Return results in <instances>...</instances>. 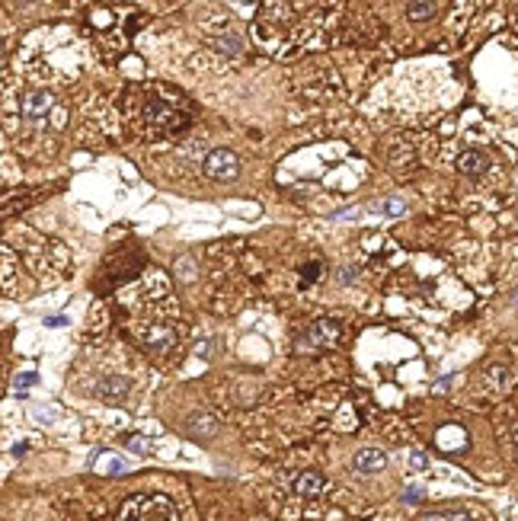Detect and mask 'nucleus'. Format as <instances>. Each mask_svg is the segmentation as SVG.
Returning <instances> with one entry per match:
<instances>
[{
    "instance_id": "obj_25",
    "label": "nucleus",
    "mask_w": 518,
    "mask_h": 521,
    "mask_svg": "<svg viewBox=\"0 0 518 521\" xmlns=\"http://www.w3.org/2000/svg\"><path fill=\"white\" fill-rule=\"evenodd\" d=\"M512 442H515V448H518V422L512 425Z\"/></svg>"
},
{
    "instance_id": "obj_26",
    "label": "nucleus",
    "mask_w": 518,
    "mask_h": 521,
    "mask_svg": "<svg viewBox=\"0 0 518 521\" xmlns=\"http://www.w3.org/2000/svg\"><path fill=\"white\" fill-rule=\"evenodd\" d=\"M515 304H518V291H515Z\"/></svg>"
},
{
    "instance_id": "obj_13",
    "label": "nucleus",
    "mask_w": 518,
    "mask_h": 521,
    "mask_svg": "<svg viewBox=\"0 0 518 521\" xmlns=\"http://www.w3.org/2000/svg\"><path fill=\"white\" fill-rule=\"evenodd\" d=\"M419 521H473V515L467 512H428Z\"/></svg>"
},
{
    "instance_id": "obj_11",
    "label": "nucleus",
    "mask_w": 518,
    "mask_h": 521,
    "mask_svg": "<svg viewBox=\"0 0 518 521\" xmlns=\"http://www.w3.org/2000/svg\"><path fill=\"white\" fill-rule=\"evenodd\" d=\"M458 170H460L464 176H480V173H486V157L480 154V150H467V154H460Z\"/></svg>"
},
{
    "instance_id": "obj_12",
    "label": "nucleus",
    "mask_w": 518,
    "mask_h": 521,
    "mask_svg": "<svg viewBox=\"0 0 518 521\" xmlns=\"http://www.w3.org/2000/svg\"><path fill=\"white\" fill-rule=\"evenodd\" d=\"M435 10H438V4H432V0H426V4H422V0H419V4H406V16H409V20H416V23L435 16Z\"/></svg>"
},
{
    "instance_id": "obj_24",
    "label": "nucleus",
    "mask_w": 518,
    "mask_h": 521,
    "mask_svg": "<svg viewBox=\"0 0 518 521\" xmlns=\"http://www.w3.org/2000/svg\"><path fill=\"white\" fill-rule=\"evenodd\" d=\"M26 448H29V442H16V444H13V454L23 457V454H26Z\"/></svg>"
},
{
    "instance_id": "obj_15",
    "label": "nucleus",
    "mask_w": 518,
    "mask_h": 521,
    "mask_svg": "<svg viewBox=\"0 0 518 521\" xmlns=\"http://www.w3.org/2000/svg\"><path fill=\"white\" fill-rule=\"evenodd\" d=\"M176 275L183 278V282H192V278H195V265H192L189 256H183V259L176 263Z\"/></svg>"
},
{
    "instance_id": "obj_9",
    "label": "nucleus",
    "mask_w": 518,
    "mask_h": 521,
    "mask_svg": "<svg viewBox=\"0 0 518 521\" xmlns=\"http://www.w3.org/2000/svg\"><path fill=\"white\" fill-rule=\"evenodd\" d=\"M333 339H336V323L333 320H317L304 336L307 346H330Z\"/></svg>"
},
{
    "instance_id": "obj_18",
    "label": "nucleus",
    "mask_w": 518,
    "mask_h": 521,
    "mask_svg": "<svg viewBox=\"0 0 518 521\" xmlns=\"http://www.w3.org/2000/svg\"><path fill=\"white\" fill-rule=\"evenodd\" d=\"M355 275H358L355 265H342V269L336 272V282H339V285H349V282H355Z\"/></svg>"
},
{
    "instance_id": "obj_6",
    "label": "nucleus",
    "mask_w": 518,
    "mask_h": 521,
    "mask_svg": "<svg viewBox=\"0 0 518 521\" xmlns=\"http://www.w3.org/2000/svg\"><path fill=\"white\" fill-rule=\"evenodd\" d=\"M326 476L323 473H317V470H307V473H298L291 480V489L298 495H304V499H317V495H323L326 493Z\"/></svg>"
},
{
    "instance_id": "obj_22",
    "label": "nucleus",
    "mask_w": 518,
    "mask_h": 521,
    "mask_svg": "<svg viewBox=\"0 0 518 521\" xmlns=\"http://www.w3.org/2000/svg\"><path fill=\"white\" fill-rule=\"evenodd\" d=\"M125 442L131 444V451H138V454H144V451H147V438H141V435H128Z\"/></svg>"
},
{
    "instance_id": "obj_2",
    "label": "nucleus",
    "mask_w": 518,
    "mask_h": 521,
    "mask_svg": "<svg viewBox=\"0 0 518 521\" xmlns=\"http://www.w3.org/2000/svg\"><path fill=\"white\" fill-rule=\"evenodd\" d=\"M202 170H205L208 180L230 182V180L240 176V157H237L234 150H227V148H215V150H208V157L202 160Z\"/></svg>"
},
{
    "instance_id": "obj_17",
    "label": "nucleus",
    "mask_w": 518,
    "mask_h": 521,
    "mask_svg": "<svg viewBox=\"0 0 518 521\" xmlns=\"http://www.w3.org/2000/svg\"><path fill=\"white\" fill-rule=\"evenodd\" d=\"M32 384H38V374H36V371H23V374H19V378H16V390H19V397H26L23 390H26V387H32Z\"/></svg>"
},
{
    "instance_id": "obj_4",
    "label": "nucleus",
    "mask_w": 518,
    "mask_h": 521,
    "mask_svg": "<svg viewBox=\"0 0 518 521\" xmlns=\"http://www.w3.org/2000/svg\"><path fill=\"white\" fill-rule=\"evenodd\" d=\"M90 467H93L96 473H102V476H122V473L131 470V461L122 457L119 451H96V454L90 457Z\"/></svg>"
},
{
    "instance_id": "obj_1",
    "label": "nucleus",
    "mask_w": 518,
    "mask_h": 521,
    "mask_svg": "<svg viewBox=\"0 0 518 521\" xmlns=\"http://www.w3.org/2000/svg\"><path fill=\"white\" fill-rule=\"evenodd\" d=\"M119 521H179V512L166 495H134L122 505Z\"/></svg>"
},
{
    "instance_id": "obj_21",
    "label": "nucleus",
    "mask_w": 518,
    "mask_h": 521,
    "mask_svg": "<svg viewBox=\"0 0 518 521\" xmlns=\"http://www.w3.org/2000/svg\"><path fill=\"white\" fill-rule=\"evenodd\" d=\"M403 502H406V505H416V502H422V489L419 486H409L406 493H403Z\"/></svg>"
},
{
    "instance_id": "obj_16",
    "label": "nucleus",
    "mask_w": 518,
    "mask_h": 521,
    "mask_svg": "<svg viewBox=\"0 0 518 521\" xmlns=\"http://www.w3.org/2000/svg\"><path fill=\"white\" fill-rule=\"evenodd\" d=\"M217 45H221V48H224V52L237 55V52H240V45H243V42H240V35L227 33V35H224V39H217Z\"/></svg>"
},
{
    "instance_id": "obj_23",
    "label": "nucleus",
    "mask_w": 518,
    "mask_h": 521,
    "mask_svg": "<svg viewBox=\"0 0 518 521\" xmlns=\"http://www.w3.org/2000/svg\"><path fill=\"white\" fill-rule=\"evenodd\" d=\"M45 327H48V329H61V327H68V317H64V314H51L48 320H45Z\"/></svg>"
},
{
    "instance_id": "obj_5",
    "label": "nucleus",
    "mask_w": 518,
    "mask_h": 521,
    "mask_svg": "<svg viewBox=\"0 0 518 521\" xmlns=\"http://www.w3.org/2000/svg\"><path fill=\"white\" fill-rule=\"evenodd\" d=\"M96 397L106 400V403H122L125 400V393L131 390V380L122 378V374H102L99 380H96Z\"/></svg>"
},
{
    "instance_id": "obj_7",
    "label": "nucleus",
    "mask_w": 518,
    "mask_h": 521,
    "mask_svg": "<svg viewBox=\"0 0 518 521\" xmlns=\"http://www.w3.org/2000/svg\"><path fill=\"white\" fill-rule=\"evenodd\" d=\"M384 467H387V454L381 448H362L352 457V470L355 473H381Z\"/></svg>"
},
{
    "instance_id": "obj_14",
    "label": "nucleus",
    "mask_w": 518,
    "mask_h": 521,
    "mask_svg": "<svg viewBox=\"0 0 518 521\" xmlns=\"http://www.w3.org/2000/svg\"><path fill=\"white\" fill-rule=\"evenodd\" d=\"M374 212H384V214H403L406 212V205H403L400 199H381V202H374Z\"/></svg>"
},
{
    "instance_id": "obj_20",
    "label": "nucleus",
    "mask_w": 518,
    "mask_h": 521,
    "mask_svg": "<svg viewBox=\"0 0 518 521\" xmlns=\"http://www.w3.org/2000/svg\"><path fill=\"white\" fill-rule=\"evenodd\" d=\"M409 464H413V470H428V454L413 451V454H409Z\"/></svg>"
},
{
    "instance_id": "obj_8",
    "label": "nucleus",
    "mask_w": 518,
    "mask_h": 521,
    "mask_svg": "<svg viewBox=\"0 0 518 521\" xmlns=\"http://www.w3.org/2000/svg\"><path fill=\"white\" fill-rule=\"evenodd\" d=\"M51 103H55V97H51L48 90H32V93H26V99H23V116L26 119H42L45 112L51 109Z\"/></svg>"
},
{
    "instance_id": "obj_3",
    "label": "nucleus",
    "mask_w": 518,
    "mask_h": 521,
    "mask_svg": "<svg viewBox=\"0 0 518 521\" xmlns=\"http://www.w3.org/2000/svg\"><path fill=\"white\" fill-rule=\"evenodd\" d=\"M144 119L153 131H183L189 125V112H173L170 103H160V99H151Z\"/></svg>"
},
{
    "instance_id": "obj_10",
    "label": "nucleus",
    "mask_w": 518,
    "mask_h": 521,
    "mask_svg": "<svg viewBox=\"0 0 518 521\" xmlns=\"http://www.w3.org/2000/svg\"><path fill=\"white\" fill-rule=\"evenodd\" d=\"M217 432V422L211 416H205V412H198V416L189 419V425H185V435L195 438V442H205V438H211Z\"/></svg>"
},
{
    "instance_id": "obj_19",
    "label": "nucleus",
    "mask_w": 518,
    "mask_h": 521,
    "mask_svg": "<svg viewBox=\"0 0 518 521\" xmlns=\"http://www.w3.org/2000/svg\"><path fill=\"white\" fill-rule=\"evenodd\" d=\"M317 275H320V263H307V265H304V275H301V285L307 288V285H311Z\"/></svg>"
}]
</instances>
